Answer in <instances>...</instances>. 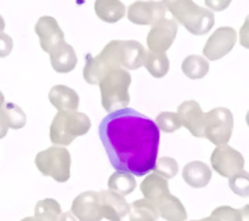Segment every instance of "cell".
Wrapping results in <instances>:
<instances>
[{"label":"cell","mask_w":249,"mask_h":221,"mask_svg":"<svg viewBox=\"0 0 249 221\" xmlns=\"http://www.w3.org/2000/svg\"><path fill=\"white\" fill-rule=\"evenodd\" d=\"M146 50L136 40H112L102 49L101 52L95 56V60L101 65L105 73L112 68L138 69L142 67Z\"/></svg>","instance_id":"obj_4"},{"label":"cell","mask_w":249,"mask_h":221,"mask_svg":"<svg viewBox=\"0 0 249 221\" xmlns=\"http://www.w3.org/2000/svg\"><path fill=\"white\" fill-rule=\"evenodd\" d=\"M152 172V171H151ZM143 197L155 205L158 215L169 221H184L187 219L186 209L178 197L170 194L168 180L152 172L143 179L140 186Z\"/></svg>","instance_id":"obj_3"},{"label":"cell","mask_w":249,"mask_h":221,"mask_svg":"<svg viewBox=\"0 0 249 221\" xmlns=\"http://www.w3.org/2000/svg\"><path fill=\"white\" fill-rule=\"evenodd\" d=\"M99 135L116 170L135 176L153 170L160 130L145 114L128 107L109 112L100 123Z\"/></svg>","instance_id":"obj_1"},{"label":"cell","mask_w":249,"mask_h":221,"mask_svg":"<svg viewBox=\"0 0 249 221\" xmlns=\"http://www.w3.org/2000/svg\"><path fill=\"white\" fill-rule=\"evenodd\" d=\"M4 29H5V21H4V18H2L1 15H0V33H1V32H4Z\"/></svg>","instance_id":"obj_34"},{"label":"cell","mask_w":249,"mask_h":221,"mask_svg":"<svg viewBox=\"0 0 249 221\" xmlns=\"http://www.w3.org/2000/svg\"><path fill=\"white\" fill-rule=\"evenodd\" d=\"M143 66L150 72V74L155 78H163L169 72L170 62L165 52H146Z\"/></svg>","instance_id":"obj_21"},{"label":"cell","mask_w":249,"mask_h":221,"mask_svg":"<svg viewBox=\"0 0 249 221\" xmlns=\"http://www.w3.org/2000/svg\"><path fill=\"white\" fill-rule=\"evenodd\" d=\"M182 177L189 186L202 188L211 182L212 170L208 164L199 160L187 163L182 169Z\"/></svg>","instance_id":"obj_18"},{"label":"cell","mask_w":249,"mask_h":221,"mask_svg":"<svg viewBox=\"0 0 249 221\" xmlns=\"http://www.w3.org/2000/svg\"><path fill=\"white\" fill-rule=\"evenodd\" d=\"M34 31L38 35L41 49L46 53L50 52L51 49L55 48L58 43L65 40V33L60 28L57 21L51 16H41L36 21Z\"/></svg>","instance_id":"obj_14"},{"label":"cell","mask_w":249,"mask_h":221,"mask_svg":"<svg viewBox=\"0 0 249 221\" xmlns=\"http://www.w3.org/2000/svg\"><path fill=\"white\" fill-rule=\"evenodd\" d=\"M36 168L44 176H50L56 182H66L71 177V153L67 148L53 145L41 151L34 159Z\"/></svg>","instance_id":"obj_8"},{"label":"cell","mask_w":249,"mask_h":221,"mask_svg":"<svg viewBox=\"0 0 249 221\" xmlns=\"http://www.w3.org/2000/svg\"><path fill=\"white\" fill-rule=\"evenodd\" d=\"M181 70L190 79H202L209 72V62L198 55H190L182 61Z\"/></svg>","instance_id":"obj_20"},{"label":"cell","mask_w":249,"mask_h":221,"mask_svg":"<svg viewBox=\"0 0 249 221\" xmlns=\"http://www.w3.org/2000/svg\"><path fill=\"white\" fill-rule=\"evenodd\" d=\"M229 179V186L236 194L241 197L249 196V175L246 170H240Z\"/></svg>","instance_id":"obj_30"},{"label":"cell","mask_w":249,"mask_h":221,"mask_svg":"<svg viewBox=\"0 0 249 221\" xmlns=\"http://www.w3.org/2000/svg\"><path fill=\"white\" fill-rule=\"evenodd\" d=\"M105 74L106 73L102 69L100 63L95 60L94 56L91 53H88L87 62H85L84 68H83V77H84L85 82L88 84L97 85L100 83V80L104 78Z\"/></svg>","instance_id":"obj_26"},{"label":"cell","mask_w":249,"mask_h":221,"mask_svg":"<svg viewBox=\"0 0 249 221\" xmlns=\"http://www.w3.org/2000/svg\"><path fill=\"white\" fill-rule=\"evenodd\" d=\"M50 55L51 66L57 73H70L75 68L78 63L77 53L72 45L65 40L58 43L55 48L51 49Z\"/></svg>","instance_id":"obj_16"},{"label":"cell","mask_w":249,"mask_h":221,"mask_svg":"<svg viewBox=\"0 0 249 221\" xmlns=\"http://www.w3.org/2000/svg\"><path fill=\"white\" fill-rule=\"evenodd\" d=\"M108 188L122 196H128L134 189L136 188V181L133 174L125 171H118L109 176L108 179Z\"/></svg>","instance_id":"obj_23"},{"label":"cell","mask_w":249,"mask_h":221,"mask_svg":"<svg viewBox=\"0 0 249 221\" xmlns=\"http://www.w3.org/2000/svg\"><path fill=\"white\" fill-rule=\"evenodd\" d=\"M49 100L57 111H77L79 107V96L70 86L58 84L49 91Z\"/></svg>","instance_id":"obj_17"},{"label":"cell","mask_w":249,"mask_h":221,"mask_svg":"<svg viewBox=\"0 0 249 221\" xmlns=\"http://www.w3.org/2000/svg\"><path fill=\"white\" fill-rule=\"evenodd\" d=\"M95 12L101 21L116 23L125 16V5L121 0H96Z\"/></svg>","instance_id":"obj_19"},{"label":"cell","mask_w":249,"mask_h":221,"mask_svg":"<svg viewBox=\"0 0 249 221\" xmlns=\"http://www.w3.org/2000/svg\"><path fill=\"white\" fill-rule=\"evenodd\" d=\"M236 40L237 33L232 27H220L207 40L203 48V55L211 61L220 60L232 50Z\"/></svg>","instance_id":"obj_11"},{"label":"cell","mask_w":249,"mask_h":221,"mask_svg":"<svg viewBox=\"0 0 249 221\" xmlns=\"http://www.w3.org/2000/svg\"><path fill=\"white\" fill-rule=\"evenodd\" d=\"M178 114L181 119L182 126L187 129L195 137H203L204 112L195 100L184 101L178 107Z\"/></svg>","instance_id":"obj_15"},{"label":"cell","mask_w":249,"mask_h":221,"mask_svg":"<svg viewBox=\"0 0 249 221\" xmlns=\"http://www.w3.org/2000/svg\"><path fill=\"white\" fill-rule=\"evenodd\" d=\"M130 84L131 75L125 68H112L104 75L97 85L101 91V104L105 111L109 113L128 106Z\"/></svg>","instance_id":"obj_6"},{"label":"cell","mask_w":249,"mask_h":221,"mask_svg":"<svg viewBox=\"0 0 249 221\" xmlns=\"http://www.w3.org/2000/svg\"><path fill=\"white\" fill-rule=\"evenodd\" d=\"M2 114L9 129H22L27 123V117L23 109L12 102H4Z\"/></svg>","instance_id":"obj_25"},{"label":"cell","mask_w":249,"mask_h":221,"mask_svg":"<svg viewBox=\"0 0 249 221\" xmlns=\"http://www.w3.org/2000/svg\"><path fill=\"white\" fill-rule=\"evenodd\" d=\"M165 12H167V9L163 1L138 0L128 7V18L134 24L153 26L160 19L164 18Z\"/></svg>","instance_id":"obj_12"},{"label":"cell","mask_w":249,"mask_h":221,"mask_svg":"<svg viewBox=\"0 0 249 221\" xmlns=\"http://www.w3.org/2000/svg\"><path fill=\"white\" fill-rule=\"evenodd\" d=\"M156 125L163 133H174L182 126L179 114L174 112H162L156 118Z\"/></svg>","instance_id":"obj_28"},{"label":"cell","mask_w":249,"mask_h":221,"mask_svg":"<svg viewBox=\"0 0 249 221\" xmlns=\"http://www.w3.org/2000/svg\"><path fill=\"white\" fill-rule=\"evenodd\" d=\"M163 4L175 21L194 35H204L215 23L213 11L199 6L194 0H163Z\"/></svg>","instance_id":"obj_5"},{"label":"cell","mask_w":249,"mask_h":221,"mask_svg":"<svg viewBox=\"0 0 249 221\" xmlns=\"http://www.w3.org/2000/svg\"><path fill=\"white\" fill-rule=\"evenodd\" d=\"M91 128V120L78 111H58L50 125V140L53 145L68 146Z\"/></svg>","instance_id":"obj_7"},{"label":"cell","mask_w":249,"mask_h":221,"mask_svg":"<svg viewBox=\"0 0 249 221\" xmlns=\"http://www.w3.org/2000/svg\"><path fill=\"white\" fill-rule=\"evenodd\" d=\"M211 164L219 175L230 177L245 168V158L231 146L219 145L211 155Z\"/></svg>","instance_id":"obj_10"},{"label":"cell","mask_w":249,"mask_h":221,"mask_svg":"<svg viewBox=\"0 0 249 221\" xmlns=\"http://www.w3.org/2000/svg\"><path fill=\"white\" fill-rule=\"evenodd\" d=\"M233 130L232 112L226 107H215L204 113L203 137L219 146L230 141Z\"/></svg>","instance_id":"obj_9"},{"label":"cell","mask_w":249,"mask_h":221,"mask_svg":"<svg viewBox=\"0 0 249 221\" xmlns=\"http://www.w3.org/2000/svg\"><path fill=\"white\" fill-rule=\"evenodd\" d=\"M131 221H156L160 215L148 199H138L129 208Z\"/></svg>","instance_id":"obj_24"},{"label":"cell","mask_w":249,"mask_h":221,"mask_svg":"<svg viewBox=\"0 0 249 221\" xmlns=\"http://www.w3.org/2000/svg\"><path fill=\"white\" fill-rule=\"evenodd\" d=\"M124 196L112 191H87L74 198L71 213L80 221H99L102 219L118 221L129 213Z\"/></svg>","instance_id":"obj_2"},{"label":"cell","mask_w":249,"mask_h":221,"mask_svg":"<svg viewBox=\"0 0 249 221\" xmlns=\"http://www.w3.org/2000/svg\"><path fill=\"white\" fill-rule=\"evenodd\" d=\"M34 218L40 221H57L60 219H63L62 209L56 199H41L36 204Z\"/></svg>","instance_id":"obj_22"},{"label":"cell","mask_w":249,"mask_h":221,"mask_svg":"<svg viewBox=\"0 0 249 221\" xmlns=\"http://www.w3.org/2000/svg\"><path fill=\"white\" fill-rule=\"evenodd\" d=\"M14 48V40L9 34L1 32L0 33V57L4 58L11 53Z\"/></svg>","instance_id":"obj_31"},{"label":"cell","mask_w":249,"mask_h":221,"mask_svg":"<svg viewBox=\"0 0 249 221\" xmlns=\"http://www.w3.org/2000/svg\"><path fill=\"white\" fill-rule=\"evenodd\" d=\"M5 99L2 92L0 91V140L6 136L7 131H9V126L6 125V121L4 119V114H2V104H4Z\"/></svg>","instance_id":"obj_33"},{"label":"cell","mask_w":249,"mask_h":221,"mask_svg":"<svg viewBox=\"0 0 249 221\" xmlns=\"http://www.w3.org/2000/svg\"><path fill=\"white\" fill-rule=\"evenodd\" d=\"M178 33V22L175 19L162 18L155 23L148 32L147 46L153 52H165L174 43Z\"/></svg>","instance_id":"obj_13"},{"label":"cell","mask_w":249,"mask_h":221,"mask_svg":"<svg viewBox=\"0 0 249 221\" xmlns=\"http://www.w3.org/2000/svg\"><path fill=\"white\" fill-rule=\"evenodd\" d=\"M247 210H248V205H246L243 210H240V209H233L229 205H221L219 206V208H216L215 210L212 213V215L209 216V218H207V220H228V221L243 220L245 218H247Z\"/></svg>","instance_id":"obj_27"},{"label":"cell","mask_w":249,"mask_h":221,"mask_svg":"<svg viewBox=\"0 0 249 221\" xmlns=\"http://www.w3.org/2000/svg\"><path fill=\"white\" fill-rule=\"evenodd\" d=\"M153 172L165 177V179H173L177 176L179 172V165L178 162L172 157H160V159H156L155 167H153Z\"/></svg>","instance_id":"obj_29"},{"label":"cell","mask_w":249,"mask_h":221,"mask_svg":"<svg viewBox=\"0 0 249 221\" xmlns=\"http://www.w3.org/2000/svg\"><path fill=\"white\" fill-rule=\"evenodd\" d=\"M232 0H204L207 7L213 11H224L230 6Z\"/></svg>","instance_id":"obj_32"}]
</instances>
